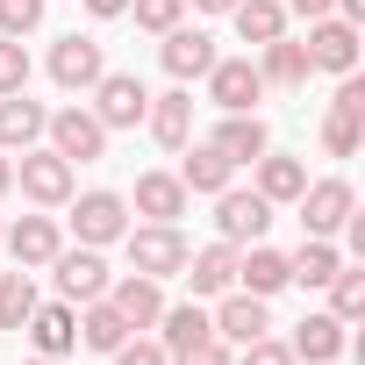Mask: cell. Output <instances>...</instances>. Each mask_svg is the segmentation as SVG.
Returning a JSON list of instances; mask_svg holds the SVG:
<instances>
[{
  "mask_svg": "<svg viewBox=\"0 0 365 365\" xmlns=\"http://www.w3.org/2000/svg\"><path fill=\"white\" fill-rule=\"evenodd\" d=\"M122 251H129V272L143 279H179V265H187V237H179V222H143V230H122Z\"/></svg>",
  "mask_w": 365,
  "mask_h": 365,
  "instance_id": "cell-1",
  "label": "cell"
},
{
  "mask_svg": "<svg viewBox=\"0 0 365 365\" xmlns=\"http://www.w3.org/2000/svg\"><path fill=\"white\" fill-rule=\"evenodd\" d=\"M43 136H51V150H58L65 165H93V158H108V129H101L93 108H58V115L43 122Z\"/></svg>",
  "mask_w": 365,
  "mask_h": 365,
  "instance_id": "cell-2",
  "label": "cell"
},
{
  "mask_svg": "<svg viewBox=\"0 0 365 365\" xmlns=\"http://www.w3.org/2000/svg\"><path fill=\"white\" fill-rule=\"evenodd\" d=\"M215 230H222V244H258L272 230V201L258 187H222L215 194Z\"/></svg>",
  "mask_w": 365,
  "mask_h": 365,
  "instance_id": "cell-3",
  "label": "cell"
},
{
  "mask_svg": "<svg viewBox=\"0 0 365 365\" xmlns=\"http://www.w3.org/2000/svg\"><path fill=\"white\" fill-rule=\"evenodd\" d=\"M208 101H215L222 115H258V101H265L258 65H251V58H215V65H208Z\"/></svg>",
  "mask_w": 365,
  "mask_h": 365,
  "instance_id": "cell-4",
  "label": "cell"
},
{
  "mask_svg": "<svg viewBox=\"0 0 365 365\" xmlns=\"http://www.w3.org/2000/svg\"><path fill=\"white\" fill-rule=\"evenodd\" d=\"M86 93H93L101 129H136V122H143V108H150V93H143V79H136V72H101Z\"/></svg>",
  "mask_w": 365,
  "mask_h": 365,
  "instance_id": "cell-5",
  "label": "cell"
},
{
  "mask_svg": "<svg viewBox=\"0 0 365 365\" xmlns=\"http://www.w3.org/2000/svg\"><path fill=\"white\" fill-rule=\"evenodd\" d=\"M222 51H215V36L208 29H165V43H158V65L172 72V86H194V79H208V65H215Z\"/></svg>",
  "mask_w": 365,
  "mask_h": 365,
  "instance_id": "cell-6",
  "label": "cell"
},
{
  "mask_svg": "<svg viewBox=\"0 0 365 365\" xmlns=\"http://www.w3.org/2000/svg\"><path fill=\"white\" fill-rule=\"evenodd\" d=\"M294 208H301V230H308V237H336L344 215L358 208V194H351V179H308Z\"/></svg>",
  "mask_w": 365,
  "mask_h": 365,
  "instance_id": "cell-7",
  "label": "cell"
},
{
  "mask_svg": "<svg viewBox=\"0 0 365 365\" xmlns=\"http://www.w3.org/2000/svg\"><path fill=\"white\" fill-rule=\"evenodd\" d=\"M51 272H58V301H72V308H86V301H101V294H108V258H101L93 244L58 251V258H51Z\"/></svg>",
  "mask_w": 365,
  "mask_h": 365,
  "instance_id": "cell-8",
  "label": "cell"
},
{
  "mask_svg": "<svg viewBox=\"0 0 365 365\" xmlns=\"http://www.w3.org/2000/svg\"><path fill=\"white\" fill-rule=\"evenodd\" d=\"M15 187H22L36 208H65V201H72V165H65L58 150H22Z\"/></svg>",
  "mask_w": 365,
  "mask_h": 365,
  "instance_id": "cell-9",
  "label": "cell"
},
{
  "mask_svg": "<svg viewBox=\"0 0 365 365\" xmlns=\"http://www.w3.org/2000/svg\"><path fill=\"white\" fill-rule=\"evenodd\" d=\"M72 230H79V244H122V230H129V201L122 194H108V187H93V194H79V208H72Z\"/></svg>",
  "mask_w": 365,
  "mask_h": 365,
  "instance_id": "cell-10",
  "label": "cell"
},
{
  "mask_svg": "<svg viewBox=\"0 0 365 365\" xmlns=\"http://www.w3.org/2000/svg\"><path fill=\"white\" fill-rule=\"evenodd\" d=\"M308 72H358V29L351 22H336V15H322V22H308Z\"/></svg>",
  "mask_w": 365,
  "mask_h": 365,
  "instance_id": "cell-11",
  "label": "cell"
},
{
  "mask_svg": "<svg viewBox=\"0 0 365 365\" xmlns=\"http://www.w3.org/2000/svg\"><path fill=\"white\" fill-rule=\"evenodd\" d=\"M101 72H108V58H101V43H93V36H79V29H72V36H58V43H51V79H58L65 93H86Z\"/></svg>",
  "mask_w": 365,
  "mask_h": 365,
  "instance_id": "cell-12",
  "label": "cell"
},
{
  "mask_svg": "<svg viewBox=\"0 0 365 365\" xmlns=\"http://www.w3.org/2000/svg\"><path fill=\"white\" fill-rule=\"evenodd\" d=\"M108 301H115V315H122L129 329H158V315H165V279L122 272V279H108Z\"/></svg>",
  "mask_w": 365,
  "mask_h": 365,
  "instance_id": "cell-13",
  "label": "cell"
},
{
  "mask_svg": "<svg viewBox=\"0 0 365 365\" xmlns=\"http://www.w3.org/2000/svg\"><path fill=\"white\" fill-rule=\"evenodd\" d=\"M179 279L194 287V301H208V294H230L237 287V244H208V251H187V265H179Z\"/></svg>",
  "mask_w": 365,
  "mask_h": 365,
  "instance_id": "cell-14",
  "label": "cell"
},
{
  "mask_svg": "<svg viewBox=\"0 0 365 365\" xmlns=\"http://www.w3.org/2000/svg\"><path fill=\"white\" fill-rule=\"evenodd\" d=\"M215 301H222V308H215V336H222V344H251V336L272 329V308H265L258 294L230 287V294H215Z\"/></svg>",
  "mask_w": 365,
  "mask_h": 365,
  "instance_id": "cell-15",
  "label": "cell"
},
{
  "mask_svg": "<svg viewBox=\"0 0 365 365\" xmlns=\"http://www.w3.org/2000/svg\"><path fill=\"white\" fill-rule=\"evenodd\" d=\"M22 336L36 344V358H65V351L79 344V315H72V301H36V315L22 322Z\"/></svg>",
  "mask_w": 365,
  "mask_h": 365,
  "instance_id": "cell-16",
  "label": "cell"
},
{
  "mask_svg": "<svg viewBox=\"0 0 365 365\" xmlns=\"http://www.w3.org/2000/svg\"><path fill=\"white\" fill-rule=\"evenodd\" d=\"M344 329H351V322H336L329 308H322V315H301V329H294V344H287L294 365H329V358H344V351H351Z\"/></svg>",
  "mask_w": 365,
  "mask_h": 365,
  "instance_id": "cell-17",
  "label": "cell"
},
{
  "mask_svg": "<svg viewBox=\"0 0 365 365\" xmlns=\"http://www.w3.org/2000/svg\"><path fill=\"white\" fill-rule=\"evenodd\" d=\"M0 237H8V251H15V265H22V272H36V265H51V258L65 251L58 215H22L15 230H0Z\"/></svg>",
  "mask_w": 365,
  "mask_h": 365,
  "instance_id": "cell-18",
  "label": "cell"
},
{
  "mask_svg": "<svg viewBox=\"0 0 365 365\" xmlns=\"http://www.w3.org/2000/svg\"><path fill=\"white\" fill-rule=\"evenodd\" d=\"M143 122H150V136H158L165 150H187V143H194V93H187V86L158 93V101L143 108Z\"/></svg>",
  "mask_w": 365,
  "mask_h": 365,
  "instance_id": "cell-19",
  "label": "cell"
},
{
  "mask_svg": "<svg viewBox=\"0 0 365 365\" xmlns=\"http://www.w3.org/2000/svg\"><path fill=\"white\" fill-rule=\"evenodd\" d=\"M237 287L258 294V301H272L279 287H294V279H287V251H272L265 237H258L251 251H237Z\"/></svg>",
  "mask_w": 365,
  "mask_h": 365,
  "instance_id": "cell-20",
  "label": "cell"
},
{
  "mask_svg": "<svg viewBox=\"0 0 365 365\" xmlns=\"http://www.w3.org/2000/svg\"><path fill=\"white\" fill-rule=\"evenodd\" d=\"M258 79H265V86H279V93H301V86H308V43L272 36V43L258 51Z\"/></svg>",
  "mask_w": 365,
  "mask_h": 365,
  "instance_id": "cell-21",
  "label": "cell"
},
{
  "mask_svg": "<svg viewBox=\"0 0 365 365\" xmlns=\"http://www.w3.org/2000/svg\"><path fill=\"white\" fill-rule=\"evenodd\" d=\"M208 143H215L230 165H258V158L272 150V129H265L258 115H222V129H215Z\"/></svg>",
  "mask_w": 365,
  "mask_h": 365,
  "instance_id": "cell-22",
  "label": "cell"
},
{
  "mask_svg": "<svg viewBox=\"0 0 365 365\" xmlns=\"http://www.w3.org/2000/svg\"><path fill=\"white\" fill-rule=\"evenodd\" d=\"M43 101H29V93H0V150H36V136H43Z\"/></svg>",
  "mask_w": 365,
  "mask_h": 365,
  "instance_id": "cell-23",
  "label": "cell"
},
{
  "mask_svg": "<svg viewBox=\"0 0 365 365\" xmlns=\"http://www.w3.org/2000/svg\"><path fill=\"white\" fill-rule=\"evenodd\" d=\"M201 336H215V315H208L201 301H165V315H158V344H165V358L187 351V344H201Z\"/></svg>",
  "mask_w": 365,
  "mask_h": 365,
  "instance_id": "cell-24",
  "label": "cell"
},
{
  "mask_svg": "<svg viewBox=\"0 0 365 365\" xmlns=\"http://www.w3.org/2000/svg\"><path fill=\"white\" fill-rule=\"evenodd\" d=\"M136 215H150V222H179V215H187L179 172H136Z\"/></svg>",
  "mask_w": 365,
  "mask_h": 365,
  "instance_id": "cell-25",
  "label": "cell"
},
{
  "mask_svg": "<svg viewBox=\"0 0 365 365\" xmlns=\"http://www.w3.org/2000/svg\"><path fill=\"white\" fill-rule=\"evenodd\" d=\"M230 179H237V165H230L215 143H194L187 158H179V187H187V194H222Z\"/></svg>",
  "mask_w": 365,
  "mask_h": 365,
  "instance_id": "cell-26",
  "label": "cell"
},
{
  "mask_svg": "<svg viewBox=\"0 0 365 365\" xmlns=\"http://www.w3.org/2000/svg\"><path fill=\"white\" fill-rule=\"evenodd\" d=\"M336 265H344V251H336L329 237H308V244L287 258V279H294V287H329V279H336Z\"/></svg>",
  "mask_w": 365,
  "mask_h": 365,
  "instance_id": "cell-27",
  "label": "cell"
},
{
  "mask_svg": "<svg viewBox=\"0 0 365 365\" xmlns=\"http://www.w3.org/2000/svg\"><path fill=\"white\" fill-rule=\"evenodd\" d=\"M301 187H308V165L301 158H279V150H265L258 158V194L279 208V201H301Z\"/></svg>",
  "mask_w": 365,
  "mask_h": 365,
  "instance_id": "cell-28",
  "label": "cell"
},
{
  "mask_svg": "<svg viewBox=\"0 0 365 365\" xmlns=\"http://www.w3.org/2000/svg\"><path fill=\"white\" fill-rule=\"evenodd\" d=\"M237 36L251 43V51H265L272 36H287V8H279V0H237Z\"/></svg>",
  "mask_w": 365,
  "mask_h": 365,
  "instance_id": "cell-29",
  "label": "cell"
},
{
  "mask_svg": "<svg viewBox=\"0 0 365 365\" xmlns=\"http://www.w3.org/2000/svg\"><path fill=\"white\" fill-rule=\"evenodd\" d=\"M129 336H136V329L115 315V301H108V294H101V301H86V315H79V344H86V351H115V344H129Z\"/></svg>",
  "mask_w": 365,
  "mask_h": 365,
  "instance_id": "cell-30",
  "label": "cell"
},
{
  "mask_svg": "<svg viewBox=\"0 0 365 365\" xmlns=\"http://www.w3.org/2000/svg\"><path fill=\"white\" fill-rule=\"evenodd\" d=\"M36 315V279L15 265V272H0V329H22Z\"/></svg>",
  "mask_w": 365,
  "mask_h": 365,
  "instance_id": "cell-31",
  "label": "cell"
},
{
  "mask_svg": "<svg viewBox=\"0 0 365 365\" xmlns=\"http://www.w3.org/2000/svg\"><path fill=\"white\" fill-rule=\"evenodd\" d=\"M329 315H336V322H358V315H365V272H358V265H336V279H329Z\"/></svg>",
  "mask_w": 365,
  "mask_h": 365,
  "instance_id": "cell-32",
  "label": "cell"
},
{
  "mask_svg": "<svg viewBox=\"0 0 365 365\" xmlns=\"http://www.w3.org/2000/svg\"><path fill=\"white\" fill-rule=\"evenodd\" d=\"M129 15H136V29L165 36V29H179V15H187V0H129Z\"/></svg>",
  "mask_w": 365,
  "mask_h": 365,
  "instance_id": "cell-33",
  "label": "cell"
},
{
  "mask_svg": "<svg viewBox=\"0 0 365 365\" xmlns=\"http://www.w3.org/2000/svg\"><path fill=\"white\" fill-rule=\"evenodd\" d=\"M358 136H365V122H358V115H344V108H329V122H322V150H329V158H351V150H358Z\"/></svg>",
  "mask_w": 365,
  "mask_h": 365,
  "instance_id": "cell-34",
  "label": "cell"
},
{
  "mask_svg": "<svg viewBox=\"0 0 365 365\" xmlns=\"http://www.w3.org/2000/svg\"><path fill=\"white\" fill-rule=\"evenodd\" d=\"M0 93H29V51L15 36H0Z\"/></svg>",
  "mask_w": 365,
  "mask_h": 365,
  "instance_id": "cell-35",
  "label": "cell"
},
{
  "mask_svg": "<svg viewBox=\"0 0 365 365\" xmlns=\"http://www.w3.org/2000/svg\"><path fill=\"white\" fill-rule=\"evenodd\" d=\"M51 0H0V36H29Z\"/></svg>",
  "mask_w": 365,
  "mask_h": 365,
  "instance_id": "cell-36",
  "label": "cell"
},
{
  "mask_svg": "<svg viewBox=\"0 0 365 365\" xmlns=\"http://www.w3.org/2000/svg\"><path fill=\"white\" fill-rule=\"evenodd\" d=\"M237 365H294V351L265 329V336H251V344H237Z\"/></svg>",
  "mask_w": 365,
  "mask_h": 365,
  "instance_id": "cell-37",
  "label": "cell"
},
{
  "mask_svg": "<svg viewBox=\"0 0 365 365\" xmlns=\"http://www.w3.org/2000/svg\"><path fill=\"white\" fill-rule=\"evenodd\" d=\"M172 365H237V351H230L222 336H201V344H187V351H172Z\"/></svg>",
  "mask_w": 365,
  "mask_h": 365,
  "instance_id": "cell-38",
  "label": "cell"
},
{
  "mask_svg": "<svg viewBox=\"0 0 365 365\" xmlns=\"http://www.w3.org/2000/svg\"><path fill=\"white\" fill-rule=\"evenodd\" d=\"M108 358H115V365H172V358H165V344H158V336H129V344H115V351H108Z\"/></svg>",
  "mask_w": 365,
  "mask_h": 365,
  "instance_id": "cell-39",
  "label": "cell"
},
{
  "mask_svg": "<svg viewBox=\"0 0 365 365\" xmlns=\"http://www.w3.org/2000/svg\"><path fill=\"white\" fill-rule=\"evenodd\" d=\"M287 8H294L301 22H322V15H336V0H287Z\"/></svg>",
  "mask_w": 365,
  "mask_h": 365,
  "instance_id": "cell-40",
  "label": "cell"
},
{
  "mask_svg": "<svg viewBox=\"0 0 365 365\" xmlns=\"http://www.w3.org/2000/svg\"><path fill=\"white\" fill-rule=\"evenodd\" d=\"M86 15L93 22H115V15H129V0H86Z\"/></svg>",
  "mask_w": 365,
  "mask_h": 365,
  "instance_id": "cell-41",
  "label": "cell"
},
{
  "mask_svg": "<svg viewBox=\"0 0 365 365\" xmlns=\"http://www.w3.org/2000/svg\"><path fill=\"white\" fill-rule=\"evenodd\" d=\"M336 22H351V29H358V22H365V0H336Z\"/></svg>",
  "mask_w": 365,
  "mask_h": 365,
  "instance_id": "cell-42",
  "label": "cell"
},
{
  "mask_svg": "<svg viewBox=\"0 0 365 365\" xmlns=\"http://www.w3.org/2000/svg\"><path fill=\"white\" fill-rule=\"evenodd\" d=\"M8 187H15V158L0 150V194H8Z\"/></svg>",
  "mask_w": 365,
  "mask_h": 365,
  "instance_id": "cell-43",
  "label": "cell"
},
{
  "mask_svg": "<svg viewBox=\"0 0 365 365\" xmlns=\"http://www.w3.org/2000/svg\"><path fill=\"white\" fill-rule=\"evenodd\" d=\"M194 8H201V15H230V8H237V0H194Z\"/></svg>",
  "mask_w": 365,
  "mask_h": 365,
  "instance_id": "cell-44",
  "label": "cell"
},
{
  "mask_svg": "<svg viewBox=\"0 0 365 365\" xmlns=\"http://www.w3.org/2000/svg\"><path fill=\"white\" fill-rule=\"evenodd\" d=\"M29 365H65V358H29Z\"/></svg>",
  "mask_w": 365,
  "mask_h": 365,
  "instance_id": "cell-45",
  "label": "cell"
}]
</instances>
